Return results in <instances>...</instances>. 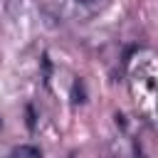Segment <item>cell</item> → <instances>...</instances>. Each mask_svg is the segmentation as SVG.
I'll return each mask as SVG.
<instances>
[{
  "mask_svg": "<svg viewBox=\"0 0 158 158\" xmlns=\"http://www.w3.org/2000/svg\"><path fill=\"white\" fill-rule=\"evenodd\" d=\"M10 156L12 158H42L40 148H35V146H17V148H12Z\"/></svg>",
  "mask_w": 158,
  "mask_h": 158,
  "instance_id": "obj_1",
  "label": "cell"
},
{
  "mask_svg": "<svg viewBox=\"0 0 158 158\" xmlns=\"http://www.w3.org/2000/svg\"><path fill=\"white\" fill-rule=\"evenodd\" d=\"M72 94H74V101H84V86H81V81H77L74 84V89H72Z\"/></svg>",
  "mask_w": 158,
  "mask_h": 158,
  "instance_id": "obj_2",
  "label": "cell"
},
{
  "mask_svg": "<svg viewBox=\"0 0 158 158\" xmlns=\"http://www.w3.org/2000/svg\"><path fill=\"white\" fill-rule=\"evenodd\" d=\"M27 116H30V118H27V126L35 128V114H32V106H27Z\"/></svg>",
  "mask_w": 158,
  "mask_h": 158,
  "instance_id": "obj_3",
  "label": "cell"
}]
</instances>
